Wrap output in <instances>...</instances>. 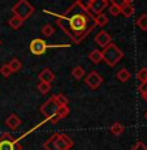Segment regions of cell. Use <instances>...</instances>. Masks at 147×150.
Instances as JSON below:
<instances>
[{"label": "cell", "mask_w": 147, "mask_h": 150, "mask_svg": "<svg viewBox=\"0 0 147 150\" xmlns=\"http://www.w3.org/2000/svg\"><path fill=\"white\" fill-rule=\"evenodd\" d=\"M44 13L52 14L53 17H56L57 26L77 45L82 42L93 31V29L95 26V22L89 25L90 21H94V17H95L93 13H90V11L85 12L83 9H81V12L74 13L72 16H69L68 13L57 14V13L50 12V11H44Z\"/></svg>", "instance_id": "cell-1"}, {"label": "cell", "mask_w": 147, "mask_h": 150, "mask_svg": "<svg viewBox=\"0 0 147 150\" xmlns=\"http://www.w3.org/2000/svg\"><path fill=\"white\" fill-rule=\"evenodd\" d=\"M72 146V140L61 133H55L43 144V148L46 150H70Z\"/></svg>", "instance_id": "cell-2"}, {"label": "cell", "mask_w": 147, "mask_h": 150, "mask_svg": "<svg viewBox=\"0 0 147 150\" xmlns=\"http://www.w3.org/2000/svg\"><path fill=\"white\" fill-rule=\"evenodd\" d=\"M60 108L59 102L56 100L55 97H51L50 99H47L42 106H40L39 111L42 112V115L44 116V120L47 123L51 124H56L59 122V117H57V111Z\"/></svg>", "instance_id": "cell-3"}, {"label": "cell", "mask_w": 147, "mask_h": 150, "mask_svg": "<svg viewBox=\"0 0 147 150\" xmlns=\"http://www.w3.org/2000/svg\"><path fill=\"white\" fill-rule=\"evenodd\" d=\"M102 55H103V60L107 63L109 67H115L124 57V52L112 42L107 47H104V50L102 51Z\"/></svg>", "instance_id": "cell-4"}, {"label": "cell", "mask_w": 147, "mask_h": 150, "mask_svg": "<svg viewBox=\"0 0 147 150\" xmlns=\"http://www.w3.org/2000/svg\"><path fill=\"white\" fill-rule=\"evenodd\" d=\"M59 47H69V45H47L46 41H43L42 38H35L33 39L30 43V46H29V50H30V52L33 55H35V56H40V55L46 54V51L48 50V48H59Z\"/></svg>", "instance_id": "cell-5"}, {"label": "cell", "mask_w": 147, "mask_h": 150, "mask_svg": "<svg viewBox=\"0 0 147 150\" xmlns=\"http://www.w3.org/2000/svg\"><path fill=\"white\" fill-rule=\"evenodd\" d=\"M34 11H35V8H34L27 0H18L12 7L13 14H16V16L21 17V18H24V20L29 18V17L34 13Z\"/></svg>", "instance_id": "cell-6"}, {"label": "cell", "mask_w": 147, "mask_h": 150, "mask_svg": "<svg viewBox=\"0 0 147 150\" xmlns=\"http://www.w3.org/2000/svg\"><path fill=\"white\" fill-rule=\"evenodd\" d=\"M21 146H17V141L9 133H3L0 138V150H20Z\"/></svg>", "instance_id": "cell-7"}, {"label": "cell", "mask_w": 147, "mask_h": 150, "mask_svg": "<svg viewBox=\"0 0 147 150\" xmlns=\"http://www.w3.org/2000/svg\"><path fill=\"white\" fill-rule=\"evenodd\" d=\"M85 82L87 83V86L90 89H93V90H95V89H98L100 85L103 83V77L100 76L98 72H95V71H91L90 73L86 76V79H85Z\"/></svg>", "instance_id": "cell-8"}, {"label": "cell", "mask_w": 147, "mask_h": 150, "mask_svg": "<svg viewBox=\"0 0 147 150\" xmlns=\"http://www.w3.org/2000/svg\"><path fill=\"white\" fill-rule=\"evenodd\" d=\"M107 8H108V1H106V0H93L89 11L95 16V14L103 13V11L107 9Z\"/></svg>", "instance_id": "cell-9"}, {"label": "cell", "mask_w": 147, "mask_h": 150, "mask_svg": "<svg viewBox=\"0 0 147 150\" xmlns=\"http://www.w3.org/2000/svg\"><path fill=\"white\" fill-rule=\"evenodd\" d=\"M111 41H112L111 35H109L107 31H104V30L99 31V33L96 34V37H95V42H96L102 48L107 47L109 43H111Z\"/></svg>", "instance_id": "cell-10"}, {"label": "cell", "mask_w": 147, "mask_h": 150, "mask_svg": "<svg viewBox=\"0 0 147 150\" xmlns=\"http://www.w3.org/2000/svg\"><path fill=\"white\" fill-rule=\"evenodd\" d=\"M5 125H7L11 131H16V129H18L20 125H21V120H20V117L17 116L16 114H11L9 116L5 119Z\"/></svg>", "instance_id": "cell-11"}, {"label": "cell", "mask_w": 147, "mask_h": 150, "mask_svg": "<svg viewBox=\"0 0 147 150\" xmlns=\"http://www.w3.org/2000/svg\"><path fill=\"white\" fill-rule=\"evenodd\" d=\"M38 77H39V81H43V82H52L55 79H56V76H55V73L52 71H51L50 68H44V69H42V71L39 72V74H38Z\"/></svg>", "instance_id": "cell-12"}, {"label": "cell", "mask_w": 147, "mask_h": 150, "mask_svg": "<svg viewBox=\"0 0 147 150\" xmlns=\"http://www.w3.org/2000/svg\"><path fill=\"white\" fill-rule=\"evenodd\" d=\"M24 22H25V20L21 18V17H18V16H16V14H13V16L11 17L9 20H8V25H9V26L12 28L13 30H17V29H20L22 25H24Z\"/></svg>", "instance_id": "cell-13"}, {"label": "cell", "mask_w": 147, "mask_h": 150, "mask_svg": "<svg viewBox=\"0 0 147 150\" xmlns=\"http://www.w3.org/2000/svg\"><path fill=\"white\" fill-rule=\"evenodd\" d=\"M89 60L94 64H99V63L103 62V55H102V51L99 50H94L89 54Z\"/></svg>", "instance_id": "cell-14"}, {"label": "cell", "mask_w": 147, "mask_h": 150, "mask_svg": "<svg viewBox=\"0 0 147 150\" xmlns=\"http://www.w3.org/2000/svg\"><path fill=\"white\" fill-rule=\"evenodd\" d=\"M108 17L106 16L104 13H99V14H95V17H94V22H95V25L96 26H100V28H103V26H106V25L108 24Z\"/></svg>", "instance_id": "cell-15"}, {"label": "cell", "mask_w": 147, "mask_h": 150, "mask_svg": "<svg viewBox=\"0 0 147 150\" xmlns=\"http://www.w3.org/2000/svg\"><path fill=\"white\" fill-rule=\"evenodd\" d=\"M130 77H132L130 72H129L126 68L120 69V71L117 72V74H116V79L119 80L120 82H126V81H129V80H130Z\"/></svg>", "instance_id": "cell-16"}, {"label": "cell", "mask_w": 147, "mask_h": 150, "mask_svg": "<svg viewBox=\"0 0 147 150\" xmlns=\"http://www.w3.org/2000/svg\"><path fill=\"white\" fill-rule=\"evenodd\" d=\"M120 13L124 14L125 17H132L134 14V7H133V4H128V3H126L125 5H122V7L120 8Z\"/></svg>", "instance_id": "cell-17"}, {"label": "cell", "mask_w": 147, "mask_h": 150, "mask_svg": "<svg viewBox=\"0 0 147 150\" xmlns=\"http://www.w3.org/2000/svg\"><path fill=\"white\" fill-rule=\"evenodd\" d=\"M124 125L121 123H119V122H116V123H113L111 125V133L112 134H115V136H120L121 133L124 132Z\"/></svg>", "instance_id": "cell-18"}, {"label": "cell", "mask_w": 147, "mask_h": 150, "mask_svg": "<svg viewBox=\"0 0 147 150\" xmlns=\"http://www.w3.org/2000/svg\"><path fill=\"white\" fill-rule=\"evenodd\" d=\"M8 65L11 67L12 72H18L20 69L22 68V62L20 59H17V57H13V59L11 60L9 63H8Z\"/></svg>", "instance_id": "cell-19"}, {"label": "cell", "mask_w": 147, "mask_h": 150, "mask_svg": "<svg viewBox=\"0 0 147 150\" xmlns=\"http://www.w3.org/2000/svg\"><path fill=\"white\" fill-rule=\"evenodd\" d=\"M137 26L141 29V30H143V31H147V14L146 13H143L142 16L139 17V18L137 20Z\"/></svg>", "instance_id": "cell-20"}, {"label": "cell", "mask_w": 147, "mask_h": 150, "mask_svg": "<svg viewBox=\"0 0 147 150\" xmlns=\"http://www.w3.org/2000/svg\"><path fill=\"white\" fill-rule=\"evenodd\" d=\"M72 76H73L76 80H81L83 76H85V69L82 67H79V65H77V67H74L72 69Z\"/></svg>", "instance_id": "cell-21"}, {"label": "cell", "mask_w": 147, "mask_h": 150, "mask_svg": "<svg viewBox=\"0 0 147 150\" xmlns=\"http://www.w3.org/2000/svg\"><path fill=\"white\" fill-rule=\"evenodd\" d=\"M37 89H38V91L40 94H47L48 91L51 90V83L50 82H43V81H40L39 83H38V86H37Z\"/></svg>", "instance_id": "cell-22"}, {"label": "cell", "mask_w": 147, "mask_h": 150, "mask_svg": "<svg viewBox=\"0 0 147 150\" xmlns=\"http://www.w3.org/2000/svg\"><path fill=\"white\" fill-rule=\"evenodd\" d=\"M40 31H42V34H43L44 37H51V35H52V34L55 33L53 26H52L51 24H46L44 26L40 29Z\"/></svg>", "instance_id": "cell-23"}, {"label": "cell", "mask_w": 147, "mask_h": 150, "mask_svg": "<svg viewBox=\"0 0 147 150\" xmlns=\"http://www.w3.org/2000/svg\"><path fill=\"white\" fill-rule=\"evenodd\" d=\"M69 107L68 106H60V108H59V111H57V117L59 119H65V117L69 115Z\"/></svg>", "instance_id": "cell-24"}, {"label": "cell", "mask_w": 147, "mask_h": 150, "mask_svg": "<svg viewBox=\"0 0 147 150\" xmlns=\"http://www.w3.org/2000/svg\"><path fill=\"white\" fill-rule=\"evenodd\" d=\"M137 80L139 82L147 81V68H141L139 72H137Z\"/></svg>", "instance_id": "cell-25"}, {"label": "cell", "mask_w": 147, "mask_h": 150, "mask_svg": "<svg viewBox=\"0 0 147 150\" xmlns=\"http://www.w3.org/2000/svg\"><path fill=\"white\" fill-rule=\"evenodd\" d=\"M12 69H11V67L8 64H3L1 68H0V74H1L3 77H9L11 74H12Z\"/></svg>", "instance_id": "cell-26"}, {"label": "cell", "mask_w": 147, "mask_h": 150, "mask_svg": "<svg viewBox=\"0 0 147 150\" xmlns=\"http://www.w3.org/2000/svg\"><path fill=\"white\" fill-rule=\"evenodd\" d=\"M91 1H93V0H77V4H78L85 12H89V8H90V5H91Z\"/></svg>", "instance_id": "cell-27"}, {"label": "cell", "mask_w": 147, "mask_h": 150, "mask_svg": "<svg viewBox=\"0 0 147 150\" xmlns=\"http://www.w3.org/2000/svg\"><path fill=\"white\" fill-rule=\"evenodd\" d=\"M55 98H56L60 106H68V98L64 94H57V96H55Z\"/></svg>", "instance_id": "cell-28"}, {"label": "cell", "mask_w": 147, "mask_h": 150, "mask_svg": "<svg viewBox=\"0 0 147 150\" xmlns=\"http://www.w3.org/2000/svg\"><path fill=\"white\" fill-rule=\"evenodd\" d=\"M108 11H109V13H111L112 16H115V17L120 14V8L116 7V5H113V4L109 5V7H108Z\"/></svg>", "instance_id": "cell-29"}, {"label": "cell", "mask_w": 147, "mask_h": 150, "mask_svg": "<svg viewBox=\"0 0 147 150\" xmlns=\"http://www.w3.org/2000/svg\"><path fill=\"white\" fill-rule=\"evenodd\" d=\"M130 150H147V145L146 144H143L142 141H138V142L135 144Z\"/></svg>", "instance_id": "cell-30"}, {"label": "cell", "mask_w": 147, "mask_h": 150, "mask_svg": "<svg viewBox=\"0 0 147 150\" xmlns=\"http://www.w3.org/2000/svg\"><path fill=\"white\" fill-rule=\"evenodd\" d=\"M138 91L141 93V96H142V94H145V93H147V81L141 82V85L138 86Z\"/></svg>", "instance_id": "cell-31"}, {"label": "cell", "mask_w": 147, "mask_h": 150, "mask_svg": "<svg viewBox=\"0 0 147 150\" xmlns=\"http://www.w3.org/2000/svg\"><path fill=\"white\" fill-rule=\"evenodd\" d=\"M109 1H111L113 5H116V7H119V8H121V7H122V5H125V4H126V1H125V0H109Z\"/></svg>", "instance_id": "cell-32"}, {"label": "cell", "mask_w": 147, "mask_h": 150, "mask_svg": "<svg viewBox=\"0 0 147 150\" xmlns=\"http://www.w3.org/2000/svg\"><path fill=\"white\" fill-rule=\"evenodd\" d=\"M142 98H143V99H145V100H146V102H147V93H145V94H142Z\"/></svg>", "instance_id": "cell-33"}, {"label": "cell", "mask_w": 147, "mask_h": 150, "mask_svg": "<svg viewBox=\"0 0 147 150\" xmlns=\"http://www.w3.org/2000/svg\"><path fill=\"white\" fill-rule=\"evenodd\" d=\"M125 1L128 3V4H133V1H134V0H125Z\"/></svg>", "instance_id": "cell-34"}, {"label": "cell", "mask_w": 147, "mask_h": 150, "mask_svg": "<svg viewBox=\"0 0 147 150\" xmlns=\"http://www.w3.org/2000/svg\"><path fill=\"white\" fill-rule=\"evenodd\" d=\"M145 117H146V119H147V111H146V114H145Z\"/></svg>", "instance_id": "cell-35"}, {"label": "cell", "mask_w": 147, "mask_h": 150, "mask_svg": "<svg viewBox=\"0 0 147 150\" xmlns=\"http://www.w3.org/2000/svg\"><path fill=\"white\" fill-rule=\"evenodd\" d=\"M106 1H109V0H106Z\"/></svg>", "instance_id": "cell-36"}, {"label": "cell", "mask_w": 147, "mask_h": 150, "mask_svg": "<svg viewBox=\"0 0 147 150\" xmlns=\"http://www.w3.org/2000/svg\"><path fill=\"white\" fill-rule=\"evenodd\" d=\"M0 45H1V41H0Z\"/></svg>", "instance_id": "cell-37"}]
</instances>
